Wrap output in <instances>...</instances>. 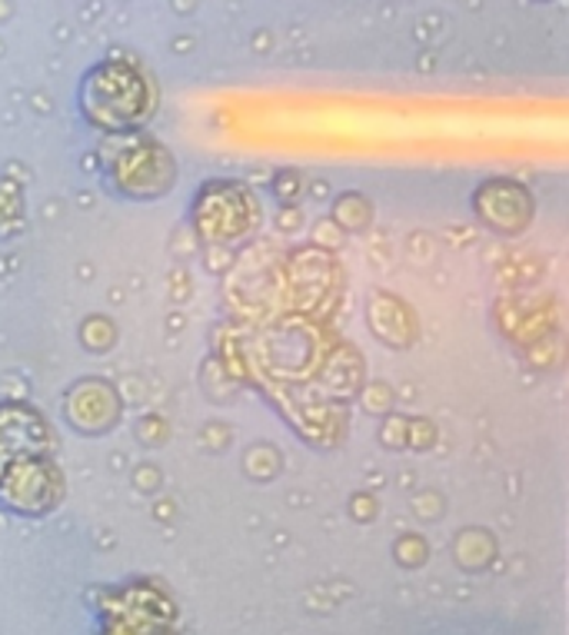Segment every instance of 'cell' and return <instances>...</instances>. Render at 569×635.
<instances>
[{"instance_id": "1", "label": "cell", "mask_w": 569, "mask_h": 635, "mask_svg": "<svg viewBox=\"0 0 569 635\" xmlns=\"http://www.w3.org/2000/svg\"><path fill=\"white\" fill-rule=\"evenodd\" d=\"M84 113L100 130H133L154 113V90L127 64H100L84 80Z\"/></svg>"}, {"instance_id": "2", "label": "cell", "mask_w": 569, "mask_h": 635, "mask_svg": "<svg viewBox=\"0 0 569 635\" xmlns=\"http://www.w3.org/2000/svg\"><path fill=\"white\" fill-rule=\"evenodd\" d=\"M0 493H4V503L11 510L37 516L57 506V500L64 496V480L44 459H14L0 472Z\"/></svg>"}, {"instance_id": "3", "label": "cell", "mask_w": 569, "mask_h": 635, "mask_svg": "<svg viewBox=\"0 0 569 635\" xmlns=\"http://www.w3.org/2000/svg\"><path fill=\"white\" fill-rule=\"evenodd\" d=\"M174 156L161 143H136L113 164V184L127 197H161L174 187Z\"/></svg>"}, {"instance_id": "4", "label": "cell", "mask_w": 569, "mask_h": 635, "mask_svg": "<svg viewBox=\"0 0 569 635\" xmlns=\"http://www.w3.org/2000/svg\"><path fill=\"white\" fill-rule=\"evenodd\" d=\"M51 446V429L41 413L24 403L0 406V456L14 459H41Z\"/></svg>"}, {"instance_id": "5", "label": "cell", "mask_w": 569, "mask_h": 635, "mask_svg": "<svg viewBox=\"0 0 569 635\" xmlns=\"http://www.w3.org/2000/svg\"><path fill=\"white\" fill-rule=\"evenodd\" d=\"M529 210H533V204H529L526 190L513 180H490L477 190V214L493 230H503V233L523 230L529 220Z\"/></svg>"}, {"instance_id": "6", "label": "cell", "mask_w": 569, "mask_h": 635, "mask_svg": "<svg viewBox=\"0 0 569 635\" xmlns=\"http://www.w3.org/2000/svg\"><path fill=\"white\" fill-rule=\"evenodd\" d=\"M0 472H4V456H0Z\"/></svg>"}]
</instances>
